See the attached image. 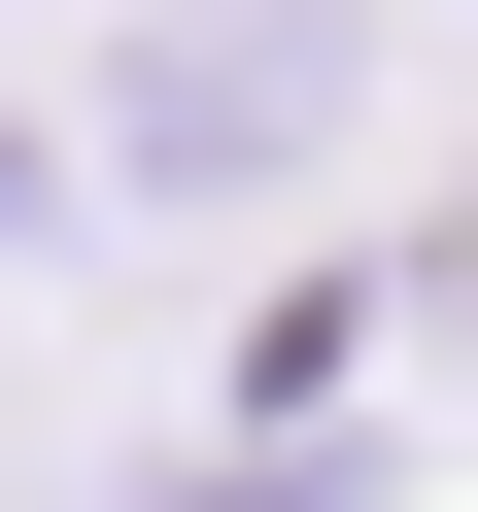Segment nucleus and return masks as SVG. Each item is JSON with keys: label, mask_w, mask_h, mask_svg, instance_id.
<instances>
[{"label": "nucleus", "mask_w": 478, "mask_h": 512, "mask_svg": "<svg viewBox=\"0 0 478 512\" xmlns=\"http://www.w3.org/2000/svg\"><path fill=\"white\" fill-rule=\"evenodd\" d=\"M274 103H308V0H171L137 35V171H274Z\"/></svg>", "instance_id": "nucleus-1"}]
</instances>
